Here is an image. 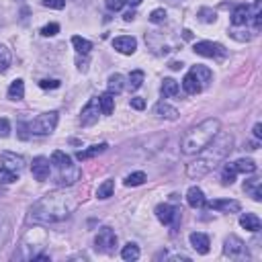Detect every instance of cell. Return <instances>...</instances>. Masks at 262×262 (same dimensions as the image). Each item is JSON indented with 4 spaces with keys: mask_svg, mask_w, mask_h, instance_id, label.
I'll return each instance as SVG.
<instances>
[{
    "mask_svg": "<svg viewBox=\"0 0 262 262\" xmlns=\"http://www.w3.org/2000/svg\"><path fill=\"white\" fill-rule=\"evenodd\" d=\"M98 111H100L98 98H90L86 102V107L82 109V113H80V125L82 127H93V125L98 121Z\"/></svg>",
    "mask_w": 262,
    "mask_h": 262,
    "instance_id": "9",
    "label": "cell"
},
{
    "mask_svg": "<svg viewBox=\"0 0 262 262\" xmlns=\"http://www.w3.org/2000/svg\"><path fill=\"white\" fill-rule=\"evenodd\" d=\"M72 45L76 48V51L82 53V55H88L90 49H93V43H90L88 39H84V37H80V35H74L72 37Z\"/></svg>",
    "mask_w": 262,
    "mask_h": 262,
    "instance_id": "28",
    "label": "cell"
},
{
    "mask_svg": "<svg viewBox=\"0 0 262 262\" xmlns=\"http://www.w3.org/2000/svg\"><path fill=\"white\" fill-rule=\"evenodd\" d=\"M195 53L203 55V58H213V60H225L227 58V49L221 43L215 41H199L195 43Z\"/></svg>",
    "mask_w": 262,
    "mask_h": 262,
    "instance_id": "6",
    "label": "cell"
},
{
    "mask_svg": "<svg viewBox=\"0 0 262 262\" xmlns=\"http://www.w3.org/2000/svg\"><path fill=\"white\" fill-rule=\"evenodd\" d=\"M199 19L203 23H215V19H217V15H215V10L213 8H207V6H203L199 10Z\"/></svg>",
    "mask_w": 262,
    "mask_h": 262,
    "instance_id": "37",
    "label": "cell"
},
{
    "mask_svg": "<svg viewBox=\"0 0 262 262\" xmlns=\"http://www.w3.org/2000/svg\"><path fill=\"white\" fill-rule=\"evenodd\" d=\"M55 125H58V113L49 111V113H41L29 123V133L33 135H49Z\"/></svg>",
    "mask_w": 262,
    "mask_h": 262,
    "instance_id": "4",
    "label": "cell"
},
{
    "mask_svg": "<svg viewBox=\"0 0 262 262\" xmlns=\"http://www.w3.org/2000/svg\"><path fill=\"white\" fill-rule=\"evenodd\" d=\"M39 86L43 90H48V88H60V80H41Z\"/></svg>",
    "mask_w": 262,
    "mask_h": 262,
    "instance_id": "44",
    "label": "cell"
},
{
    "mask_svg": "<svg viewBox=\"0 0 262 262\" xmlns=\"http://www.w3.org/2000/svg\"><path fill=\"white\" fill-rule=\"evenodd\" d=\"M182 35H185V39H191L192 35H191V31L189 29H185V31H182Z\"/></svg>",
    "mask_w": 262,
    "mask_h": 262,
    "instance_id": "50",
    "label": "cell"
},
{
    "mask_svg": "<svg viewBox=\"0 0 262 262\" xmlns=\"http://www.w3.org/2000/svg\"><path fill=\"white\" fill-rule=\"evenodd\" d=\"M232 150H234V135L227 131H217L213 135V140L199 152L197 160L187 166V176L192 180L207 176L215 166L232 154Z\"/></svg>",
    "mask_w": 262,
    "mask_h": 262,
    "instance_id": "2",
    "label": "cell"
},
{
    "mask_svg": "<svg viewBox=\"0 0 262 262\" xmlns=\"http://www.w3.org/2000/svg\"><path fill=\"white\" fill-rule=\"evenodd\" d=\"M189 240H191V246L197 250V254H209V236H205V234H201V232H192L191 236H189Z\"/></svg>",
    "mask_w": 262,
    "mask_h": 262,
    "instance_id": "15",
    "label": "cell"
},
{
    "mask_svg": "<svg viewBox=\"0 0 262 262\" xmlns=\"http://www.w3.org/2000/svg\"><path fill=\"white\" fill-rule=\"evenodd\" d=\"M192 76H195L197 78V80H199V84L205 88V86H207L209 82H211V78H213V74H211V70H209V68L207 66H192Z\"/></svg>",
    "mask_w": 262,
    "mask_h": 262,
    "instance_id": "21",
    "label": "cell"
},
{
    "mask_svg": "<svg viewBox=\"0 0 262 262\" xmlns=\"http://www.w3.org/2000/svg\"><path fill=\"white\" fill-rule=\"evenodd\" d=\"M17 178H19V174L10 172L4 166H0V185H10V182H15Z\"/></svg>",
    "mask_w": 262,
    "mask_h": 262,
    "instance_id": "36",
    "label": "cell"
},
{
    "mask_svg": "<svg viewBox=\"0 0 262 262\" xmlns=\"http://www.w3.org/2000/svg\"><path fill=\"white\" fill-rule=\"evenodd\" d=\"M109 93L111 95H121L123 93V76L121 74H111L109 76Z\"/></svg>",
    "mask_w": 262,
    "mask_h": 262,
    "instance_id": "30",
    "label": "cell"
},
{
    "mask_svg": "<svg viewBox=\"0 0 262 262\" xmlns=\"http://www.w3.org/2000/svg\"><path fill=\"white\" fill-rule=\"evenodd\" d=\"M129 4H133V6H138V4H142V0H127Z\"/></svg>",
    "mask_w": 262,
    "mask_h": 262,
    "instance_id": "51",
    "label": "cell"
},
{
    "mask_svg": "<svg viewBox=\"0 0 262 262\" xmlns=\"http://www.w3.org/2000/svg\"><path fill=\"white\" fill-rule=\"evenodd\" d=\"M25 96V82L23 80H15L13 84L8 86V98L10 100H21Z\"/></svg>",
    "mask_w": 262,
    "mask_h": 262,
    "instance_id": "26",
    "label": "cell"
},
{
    "mask_svg": "<svg viewBox=\"0 0 262 262\" xmlns=\"http://www.w3.org/2000/svg\"><path fill=\"white\" fill-rule=\"evenodd\" d=\"M205 205H207L209 209L221 211V213H240V209H242V205L234 199H215V201H209Z\"/></svg>",
    "mask_w": 262,
    "mask_h": 262,
    "instance_id": "13",
    "label": "cell"
},
{
    "mask_svg": "<svg viewBox=\"0 0 262 262\" xmlns=\"http://www.w3.org/2000/svg\"><path fill=\"white\" fill-rule=\"evenodd\" d=\"M96 98H98V107H100L102 115H111L113 109H115V98H113V95L111 93H105V95H100Z\"/></svg>",
    "mask_w": 262,
    "mask_h": 262,
    "instance_id": "24",
    "label": "cell"
},
{
    "mask_svg": "<svg viewBox=\"0 0 262 262\" xmlns=\"http://www.w3.org/2000/svg\"><path fill=\"white\" fill-rule=\"evenodd\" d=\"M10 51L6 45H0V72H6V68L10 66Z\"/></svg>",
    "mask_w": 262,
    "mask_h": 262,
    "instance_id": "35",
    "label": "cell"
},
{
    "mask_svg": "<svg viewBox=\"0 0 262 262\" xmlns=\"http://www.w3.org/2000/svg\"><path fill=\"white\" fill-rule=\"evenodd\" d=\"M219 131V121L217 119H205L203 123L195 125V127H191L187 133H185V138H182V154H187V156H195L199 154L205 145H207L211 140H213V135Z\"/></svg>",
    "mask_w": 262,
    "mask_h": 262,
    "instance_id": "3",
    "label": "cell"
},
{
    "mask_svg": "<svg viewBox=\"0 0 262 262\" xmlns=\"http://www.w3.org/2000/svg\"><path fill=\"white\" fill-rule=\"evenodd\" d=\"M107 143H96V145H90L88 150H82V152H78L76 154V158L78 160H90V158H96V156H100L102 152L107 150Z\"/></svg>",
    "mask_w": 262,
    "mask_h": 262,
    "instance_id": "23",
    "label": "cell"
},
{
    "mask_svg": "<svg viewBox=\"0 0 262 262\" xmlns=\"http://www.w3.org/2000/svg\"><path fill=\"white\" fill-rule=\"evenodd\" d=\"M78 209V197L70 191H51L33 203L29 219L33 223H60L66 221Z\"/></svg>",
    "mask_w": 262,
    "mask_h": 262,
    "instance_id": "1",
    "label": "cell"
},
{
    "mask_svg": "<svg viewBox=\"0 0 262 262\" xmlns=\"http://www.w3.org/2000/svg\"><path fill=\"white\" fill-rule=\"evenodd\" d=\"M129 105H131L133 109H138V111H143V109H145V100H143L142 96H133V98L129 100Z\"/></svg>",
    "mask_w": 262,
    "mask_h": 262,
    "instance_id": "43",
    "label": "cell"
},
{
    "mask_svg": "<svg viewBox=\"0 0 262 262\" xmlns=\"http://www.w3.org/2000/svg\"><path fill=\"white\" fill-rule=\"evenodd\" d=\"M78 178H80V168L76 164H68V166L58 168V185L60 187H72Z\"/></svg>",
    "mask_w": 262,
    "mask_h": 262,
    "instance_id": "11",
    "label": "cell"
},
{
    "mask_svg": "<svg viewBox=\"0 0 262 262\" xmlns=\"http://www.w3.org/2000/svg\"><path fill=\"white\" fill-rule=\"evenodd\" d=\"M262 182H260V178H250V180H246L244 182V191L248 192L250 197H252L256 203H260L262 201Z\"/></svg>",
    "mask_w": 262,
    "mask_h": 262,
    "instance_id": "20",
    "label": "cell"
},
{
    "mask_svg": "<svg viewBox=\"0 0 262 262\" xmlns=\"http://www.w3.org/2000/svg\"><path fill=\"white\" fill-rule=\"evenodd\" d=\"M234 168H236V172H242V174H252V172H256L254 160H246V158H240L238 162H234Z\"/></svg>",
    "mask_w": 262,
    "mask_h": 262,
    "instance_id": "27",
    "label": "cell"
},
{
    "mask_svg": "<svg viewBox=\"0 0 262 262\" xmlns=\"http://www.w3.org/2000/svg\"><path fill=\"white\" fill-rule=\"evenodd\" d=\"M0 166H4L6 170H10L15 174H21L23 168H25V158L13 152H2L0 154Z\"/></svg>",
    "mask_w": 262,
    "mask_h": 262,
    "instance_id": "10",
    "label": "cell"
},
{
    "mask_svg": "<svg viewBox=\"0 0 262 262\" xmlns=\"http://www.w3.org/2000/svg\"><path fill=\"white\" fill-rule=\"evenodd\" d=\"M180 213H182V211H180L178 207H174V205H168V203L158 205V207H156L158 219H160L164 225H172V227H176L178 221H180Z\"/></svg>",
    "mask_w": 262,
    "mask_h": 262,
    "instance_id": "7",
    "label": "cell"
},
{
    "mask_svg": "<svg viewBox=\"0 0 262 262\" xmlns=\"http://www.w3.org/2000/svg\"><path fill=\"white\" fill-rule=\"evenodd\" d=\"M29 125H25V123H19V138L21 140H29Z\"/></svg>",
    "mask_w": 262,
    "mask_h": 262,
    "instance_id": "45",
    "label": "cell"
},
{
    "mask_svg": "<svg viewBox=\"0 0 262 262\" xmlns=\"http://www.w3.org/2000/svg\"><path fill=\"white\" fill-rule=\"evenodd\" d=\"M113 48L123 55H131V53H135V49H138V41H135V37H131V35H123V37L113 39Z\"/></svg>",
    "mask_w": 262,
    "mask_h": 262,
    "instance_id": "14",
    "label": "cell"
},
{
    "mask_svg": "<svg viewBox=\"0 0 262 262\" xmlns=\"http://www.w3.org/2000/svg\"><path fill=\"white\" fill-rule=\"evenodd\" d=\"M250 17H252V10H250V6H246V4L236 6L234 15H232V25L234 27H244L246 23L250 21Z\"/></svg>",
    "mask_w": 262,
    "mask_h": 262,
    "instance_id": "16",
    "label": "cell"
},
{
    "mask_svg": "<svg viewBox=\"0 0 262 262\" xmlns=\"http://www.w3.org/2000/svg\"><path fill=\"white\" fill-rule=\"evenodd\" d=\"M76 66H78V70L86 72V70H88V60H80V58H78V60H76Z\"/></svg>",
    "mask_w": 262,
    "mask_h": 262,
    "instance_id": "46",
    "label": "cell"
},
{
    "mask_svg": "<svg viewBox=\"0 0 262 262\" xmlns=\"http://www.w3.org/2000/svg\"><path fill=\"white\" fill-rule=\"evenodd\" d=\"M121 258H123V260H127V262L138 260V258H140V246H138V244H127V246H123V250H121Z\"/></svg>",
    "mask_w": 262,
    "mask_h": 262,
    "instance_id": "29",
    "label": "cell"
},
{
    "mask_svg": "<svg viewBox=\"0 0 262 262\" xmlns=\"http://www.w3.org/2000/svg\"><path fill=\"white\" fill-rule=\"evenodd\" d=\"M133 19H135V13H133V10H129V13L123 15V21H125V23H131Z\"/></svg>",
    "mask_w": 262,
    "mask_h": 262,
    "instance_id": "48",
    "label": "cell"
},
{
    "mask_svg": "<svg viewBox=\"0 0 262 262\" xmlns=\"http://www.w3.org/2000/svg\"><path fill=\"white\" fill-rule=\"evenodd\" d=\"M254 138H256V140H260V138H262V125H260V123H256V125H254Z\"/></svg>",
    "mask_w": 262,
    "mask_h": 262,
    "instance_id": "47",
    "label": "cell"
},
{
    "mask_svg": "<svg viewBox=\"0 0 262 262\" xmlns=\"http://www.w3.org/2000/svg\"><path fill=\"white\" fill-rule=\"evenodd\" d=\"M41 4H43V6H48V8L62 10V8L66 6V0H41Z\"/></svg>",
    "mask_w": 262,
    "mask_h": 262,
    "instance_id": "40",
    "label": "cell"
},
{
    "mask_svg": "<svg viewBox=\"0 0 262 262\" xmlns=\"http://www.w3.org/2000/svg\"><path fill=\"white\" fill-rule=\"evenodd\" d=\"M142 84H143V72H142V70L131 72V74H129V82H127V86H129L131 90H138Z\"/></svg>",
    "mask_w": 262,
    "mask_h": 262,
    "instance_id": "33",
    "label": "cell"
},
{
    "mask_svg": "<svg viewBox=\"0 0 262 262\" xmlns=\"http://www.w3.org/2000/svg\"><path fill=\"white\" fill-rule=\"evenodd\" d=\"M154 115L160 117V119H168V121H176L178 119V111L174 107H170L168 102H158V105L154 107Z\"/></svg>",
    "mask_w": 262,
    "mask_h": 262,
    "instance_id": "17",
    "label": "cell"
},
{
    "mask_svg": "<svg viewBox=\"0 0 262 262\" xmlns=\"http://www.w3.org/2000/svg\"><path fill=\"white\" fill-rule=\"evenodd\" d=\"M113 191H115V182H113V180H105V182H102V185L98 187L96 197H98V199H109V197L113 195Z\"/></svg>",
    "mask_w": 262,
    "mask_h": 262,
    "instance_id": "32",
    "label": "cell"
},
{
    "mask_svg": "<svg viewBox=\"0 0 262 262\" xmlns=\"http://www.w3.org/2000/svg\"><path fill=\"white\" fill-rule=\"evenodd\" d=\"M178 82L172 80V78H164L162 80V86H160V93L164 98H170V96H176L178 95Z\"/></svg>",
    "mask_w": 262,
    "mask_h": 262,
    "instance_id": "25",
    "label": "cell"
},
{
    "mask_svg": "<svg viewBox=\"0 0 262 262\" xmlns=\"http://www.w3.org/2000/svg\"><path fill=\"white\" fill-rule=\"evenodd\" d=\"M58 31H60V25L58 23H49V25H45L41 29V35L43 37H53V35H58Z\"/></svg>",
    "mask_w": 262,
    "mask_h": 262,
    "instance_id": "38",
    "label": "cell"
},
{
    "mask_svg": "<svg viewBox=\"0 0 262 262\" xmlns=\"http://www.w3.org/2000/svg\"><path fill=\"white\" fill-rule=\"evenodd\" d=\"M147 178H145V174L143 172H131L127 178H125V185L127 187H140V185H143Z\"/></svg>",
    "mask_w": 262,
    "mask_h": 262,
    "instance_id": "34",
    "label": "cell"
},
{
    "mask_svg": "<svg viewBox=\"0 0 262 262\" xmlns=\"http://www.w3.org/2000/svg\"><path fill=\"white\" fill-rule=\"evenodd\" d=\"M187 203L191 205L192 209H201V207H205V203H207V199H205L203 191H201L199 187H191V189H189V192H187Z\"/></svg>",
    "mask_w": 262,
    "mask_h": 262,
    "instance_id": "18",
    "label": "cell"
},
{
    "mask_svg": "<svg viewBox=\"0 0 262 262\" xmlns=\"http://www.w3.org/2000/svg\"><path fill=\"white\" fill-rule=\"evenodd\" d=\"M95 246L102 254H113L115 252V246H117V234L113 232L111 227H102L95 238Z\"/></svg>",
    "mask_w": 262,
    "mask_h": 262,
    "instance_id": "5",
    "label": "cell"
},
{
    "mask_svg": "<svg viewBox=\"0 0 262 262\" xmlns=\"http://www.w3.org/2000/svg\"><path fill=\"white\" fill-rule=\"evenodd\" d=\"M182 88H185L187 95H199L201 90H203V86L199 84L197 78L192 76V72H189L185 78H182Z\"/></svg>",
    "mask_w": 262,
    "mask_h": 262,
    "instance_id": "22",
    "label": "cell"
},
{
    "mask_svg": "<svg viewBox=\"0 0 262 262\" xmlns=\"http://www.w3.org/2000/svg\"><path fill=\"white\" fill-rule=\"evenodd\" d=\"M10 135V123L8 119H0V138H8Z\"/></svg>",
    "mask_w": 262,
    "mask_h": 262,
    "instance_id": "42",
    "label": "cell"
},
{
    "mask_svg": "<svg viewBox=\"0 0 262 262\" xmlns=\"http://www.w3.org/2000/svg\"><path fill=\"white\" fill-rule=\"evenodd\" d=\"M31 172H33V176H35L37 180L49 178V172H51V162H49V158L37 156L35 160H33V164H31Z\"/></svg>",
    "mask_w": 262,
    "mask_h": 262,
    "instance_id": "12",
    "label": "cell"
},
{
    "mask_svg": "<svg viewBox=\"0 0 262 262\" xmlns=\"http://www.w3.org/2000/svg\"><path fill=\"white\" fill-rule=\"evenodd\" d=\"M223 254H225V256H230V258H234V260L244 258V256L248 254V252H246V244H244V240H240L238 236H230V238L225 240Z\"/></svg>",
    "mask_w": 262,
    "mask_h": 262,
    "instance_id": "8",
    "label": "cell"
},
{
    "mask_svg": "<svg viewBox=\"0 0 262 262\" xmlns=\"http://www.w3.org/2000/svg\"><path fill=\"white\" fill-rule=\"evenodd\" d=\"M150 21L156 23V25H158V23H164V21H166V10H164V8L152 10V13H150Z\"/></svg>",
    "mask_w": 262,
    "mask_h": 262,
    "instance_id": "39",
    "label": "cell"
},
{
    "mask_svg": "<svg viewBox=\"0 0 262 262\" xmlns=\"http://www.w3.org/2000/svg\"><path fill=\"white\" fill-rule=\"evenodd\" d=\"M182 64L180 62H170V70H180Z\"/></svg>",
    "mask_w": 262,
    "mask_h": 262,
    "instance_id": "49",
    "label": "cell"
},
{
    "mask_svg": "<svg viewBox=\"0 0 262 262\" xmlns=\"http://www.w3.org/2000/svg\"><path fill=\"white\" fill-rule=\"evenodd\" d=\"M236 168H234V164H225L223 166V172H221V182L225 187H230V185H234V180H236Z\"/></svg>",
    "mask_w": 262,
    "mask_h": 262,
    "instance_id": "31",
    "label": "cell"
},
{
    "mask_svg": "<svg viewBox=\"0 0 262 262\" xmlns=\"http://www.w3.org/2000/svg\"><path fill=\"white\" fill-rule=\"evenodd\" d=\"M240 225L244 227V230H248V232H260V217L256 213H242V217H240Z\"/></svg>",
    "mask_w": 262,
    "mask_h": 262,
    "instance_id": "19",
    "label": "cell"
},
{
    "mask_svg": "<svg viewBox=\"0 0 262 262\" xmlns=\"http://www.w3.org/2000/svg\"><path fill=\"white\" fill-rule=\"evenodd\" d=\"M125 2H127V0H107V8L113 10V13H117V10H121L125 6Z\"/></svg>",
    "mask_w": 262,
    "mask_h": 262,
    "instance_id": "41",
    "label": "cell"
}]
</instances>
